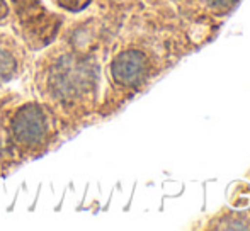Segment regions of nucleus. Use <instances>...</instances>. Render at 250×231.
Masks as SVG:
<instances>
[{
    "mask_svg": "<svg viewBox=\"0 0 250 231\" xmlns=\"http://www.w3.org/2000/svg\"><path fill=\"white\" fill-rule=\"evenodd\" d=\"M140 72H142V59L136 57L135 53L125 55L116 63V77H119L121 80H126V82L138 78Z\"/></svg>",
    "mask_w": 250,
    "mask_h": 231,
    "instance_id": "obj_1",
    "label": "nucleus"
}]
</instances>
